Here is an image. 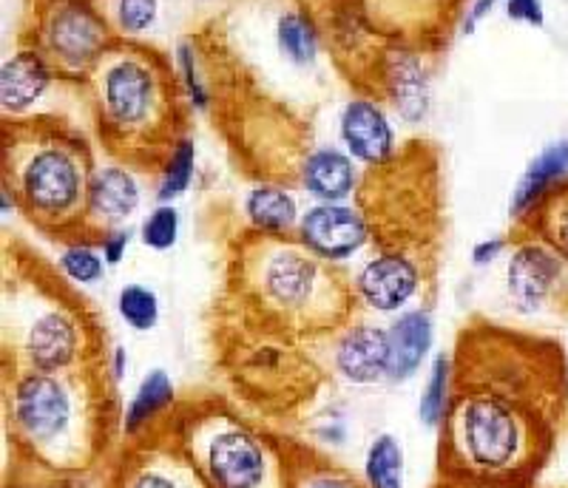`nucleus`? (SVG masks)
Instances as JSON below:
<instances>
[{
  "instance_id": "25",
  "label": "nucleus",
  "mask_w": 568,
  "mask_h": 488,
  "mask_svg": "<svg viewBox=\"0 0 568 488\" xmlns=\"http://www.w3.org/2000/svg\"><path fill=\"white\" fill-rule=\"evenodd\" d=\"M511 227L535 233L568 256V180H562L524 222H515Z\"/></svg>"
},
{
  "instance_id": "29",
  "label": "nucleus",
  "mask_w": 568,
  "mask_h": 488,
  "mask_svg": "<svg viewBox=\"0 0 568 488\" xmlns=\"http://www.w3.org/2000/svg\"><path fill=\"white\" fill-rule=\"evenodd\" d=\"M194 165H196V145L191 136L180 142L171 154V160L165 162L160 174V185H156V202L160 205H174V200H180L182 193L187 191L191 180H194Z\"/></svg>"
},
{
  "instance_id": "33",
  "label": "nucleus",
  "mask_w": 568,
  "mask_h": 488,
  "mask_svg": "<svg viewBox=\"0 0 568 488\" xmlns=\"http://www.w3.org/2000/svg\"><path fill=\"white\" fill-rule=\"evenodd\" d=\"M302 488H367V482L349 475L347 469H342L336 462L311 455L307 469H304Z\"/></svg>"
},
{
  "instance_id": "9",
  "label": "nucleus",
  "mask_w": 568,
  "mask_h": 488,
  "mask_svg": "<svg viewBox=\"0 0 568 488\" xmlns=\"http://www.w3.org/2000/svg\"><path fill=\"white\" fill-rule=\"evenodd\" d=\"M114 40L91 0H32L20 29V45L34 49L65 85L78 89Z\"/></svg>"
},
{
  "instance_id": "23",
  "label": "nucleus",
  "mask_w": 568,
  "mask_h": 488,
  "mask_svg": "<svg viewBox=\"0 0 568 488\" xmlns=\"http://www.w3.org/2000/svg\"><path fill=\"white\" fill-rule=\"evenodd\" d=\"M304 191L322 202H344L358 187L353 156L329 145H318L302 171Z\"/></svg>"
},
{
  "instance_id": "27",
  "label": "nucleus",
  "mask_w": 568,
  "mask_h": 488,
  "mask_svg": "<svg viewBox=\"0 0 568 488\" xmlns=\"http://www.w3.org/2000/svg\"><path fill=\"white\" fill-rule=\"evenodd\" d=\"M367 488H404V449L393 435H378L364 457Z\"/></svg>"
},
{
  "instance_id": "37",
  "label": "nucleus",
  "mask_w": 568,
  "mask_h": 488,
  "mask_svg": "<svg viewBox=\"0 0 568 488\" xmlns=\"http://www.w3.org/2000/svg\"><path fill=\"white\" fill-rule=\"evenodd\" d=\"M433 488H535V486H475V482H444V480H438Z\"/></svg>"
},
{
  "instance_id": "15",
  "label": "nucleus",
  "mask_w": 568,
  "mask_h": 488,
  "mask_svg": "<svg viewBox=\"0 0 568 488\" xmlns=\"http://www.w3.org/2000/svg\"><path fill=\"white\" fill-rule=\"evenodd\" d=\"M296 238L327 262L353 256L369 242L367 222L358 207L344 202H318L298 218Z\"/></svg>"
},
{
  "instance_id": "18",
  "label": "nucleus",
  "mask_w": 568,
  "mask_h": 488,
  "mask_svg": "<svg viewBox=\"0 0 568 488\" xmlns=\"http://www.w3.org/2000/svg\"><path fill=\"white\" fill-rule=\"evenodd\" d=\"M342 140L347 154L367 167L384 165L398 154L393 125H389L382 103H375L369 96H355L344 105Z\"/></svg>"
},
{
  "instance_id": "35",
  "label": "nucleus",
  "mask_w": 568,
  "mask_h": 488,
  "mask_svg": "<svg viewBox=\"0 0 568 488\" xmlns=\"http://www.w3.org/2000/svg\"><path fill=\"white\" fill-rule=\"evenodd\" d=\"M129 242H131V233L125 231H114L100 242V253H103L105 264H120L125 258V251H129Z\"/></svg>"
},
{
  "instance_id": "24",
  "label": "nucleus",
  "mask_w": 568,
  "mask_h": 488,
  "mask_svg": "<svg viewBox=\"0 0 568 488\" xmlns=\"http://www.w3.org/2000/svg\"><path fill=\"white\" fill-rule=\"evenodd\" d=\"M247 227L271 236H293L298 227L296 200L282 185H256L245 200Z\"/></svg>"
},
{
  "instance_id": "2",
  "label": "nucleus",
  "mask_w": 568,
  "mask_h": 488,
  "mask_svg": "<svg viewBox=\"0 0 568 488\" xmlns=\"http://www.w3.org/2000/svg\"><path fill=\"white\" fill-rule=\"evenodd\" d=\"M220 315H231L236 344L296 349L322 344L353 327L358 293L336 264L293 236L253 227L236 233L227 253Z\"/></svg>"
},
{
  "instance_id": "11",
  "label": "nucleus",
  "mask_w": 568,
  "mask_h": 488,
  "mask_svg": "<svg viewBox=\"0 0 568 488\" xmlns=\"http://www.w3.org/2000/svg\"><path fill=\"white\" fill-rule=\"evenodd\" d=\"M375 38L440 54L466 18V0H347Z\"/></svg>"
},
{
  "instance_id": "7",
  "label": "nucleus",
  "mask_w": 568,
  "mask_h": 488,
  "mask_svg": "<svg viewBox=\"0 0 568 488\" xmlns=\"http://www.w3.org/2000/svg\"><path fill=\"white\" fill-rule=\"evenodd\" d=\"M169 426L211 488H302L311 451L222 398L182 400Z\"/></svg>"
},
{
  "instance_id": "17",
  "label": "nucleus",
  "mask_w": 568,
  "mask_h": 488,
  "mask_svg": "<svg viewBox=\"0 0 568 488\" xmlns=\"http://www.w3.org/2000/svg\"><path fill=\"white\" fill-rule=\"evenodd\" d=\"M54 83H63L34 49L18 45V52L0 69V111L3 120L32 116L34 105Z\"/></svg>"
},
{
  "instance_id": "22",
  "label": "nucleus",
  "mask_w": 568,
  "mask_h": 488,
  "mask_svg": "<svg viewBox=\"0 0 568 488\" xmlns=\"http://www.w3.org/2000/svg\"><path fill=\"white\" fill-rule=\"evenodd\" d=\"M389 333V378L393 384H404L413 378L424 364L426 353L433 347V322L426 309L404 313Z\"/></svg>"
},
{
  "instance_id": "8",
  "label": "nucleus",
  "mask_w": 568,
  "mask_h": 488,
  "mask_svg": "<svg viewBox=\"0 0 568 488\" xmlns=\"http://www.w3.org/2000/svg\"><path fill=\"white\" fill-rule=\"evenodd\" d=\"M355 202L378 253H400L438 267L444 233L440 154L433 142L413 140L384 165L367 167Z\"/></svg>"
},
{
  "instance_id": "20",
  "label": "nucleus",
  "mask_w": 568,
  "mask_h": 488,
  "mask_svg": "<svg viewBox=\"0 0 568 488\" xmlns=\"http://www.w3.org/2000/svg\"><path fill=\"white\" fill-rule=\"evenodd\" d=\"M176 409L174 380L165 369H151L136 386L134 398L123 411V440H136L142 435L162 429Z\"/></svg>"
},
{
  "instance_id": "30",
  "label": "nucleus",
  "mask_w": 568,
  "mask_h": 488,
  "mask_svg": "<svg viewBox=\"0 0 568 488\" xmlns=\"http://www.w3.org/2000/svg\"><path fill=\"white\" fill-rule=\"evenodd\" d=\"M116 309L123 315V322L136 333H149L160 322V302L156 293L145 284H125L116 296Z\"/></svg>"
},
{
  "instance_id": "5",
  "label": "nucleus",
  "mask_w": 568,
  "mask_h": 488,
  "mask_svg": "<svg viewBox=\"0 0 568 488\" xmlns=\"http://www.w3.org/2000/svg\"><path fill=\"white\" fill-rule=\"evenodd\" d=\"M3 375L69 373L109 360L105 324L58 264L23 242L3 253Z\"/></svg>"
},
{
  "instance_id": "16",
  "label": "nucleus",
  "mask_w": 568,
  "mask_h": 488,
  "mask_svg": "<svg viewBox=\"0 0 568 488\" xmlns=\"http://www.w3.org/2000/svg\"><path fill=\"white\" fill-rule=\"evenodd\" d=\"M329 364L347 384H382L389 378V333L375 324H353L329 344Z\"/></svg>"
},
{
  "instance_id": "28",
  "label": "nucleus",
  "mask_w": 568,
  "mask_h": 488,
  "mask_svg": "<svg viewBox=\"0 0 568 488\" xmlns=\"http://www.w3.org/2000/svg\"><path fill=\"white\" fill-rule=\"evenodd\" d=\"M449 393H453V358L440 353L435 355L433 369H429V378H426L424 395H420L418 404V418L426 429H438L444 424Z\"/></svg>"
},
{
  "instance_id": "19",
  "label": "nucleus",
  "mask_w": 568,
  "mask_h": 488,
  "mask_svg": "<svg viewBox=\"0 0 568 488\" xmlns=\"http://www.w3.org/2000/svg\"><path fill=\"white\" fill-rule=\"evenodd\" d=\"M562 180H568V136L549 142L535 160L526 165V171L517 180L509 200L511 225L524 222L537 205H540Z\"/></svg>"
},
{
  "instance_id": "36",
  "label": "nucleus",
  "mask_w": 568,
  "mask_h": 488,
  "mask_svg": "<svg viewBox=\"0 0 568 488\" xmlns=\"http://www.w3.org/2000/svg\"><path fill=\"white\" fill-rule=\"evenodd\" d=\"M506 251H509V236L486 238V242H478L475 247H471V264L484 267V264H491L497 256H500V253H506Z\"/></svg>"
},
{
  "instance_id": "10",
  "label": "nucleus",
  "mask_w": 568,
  "mask_h": 488,
  "mask_svg": "<svg viewBox=\"0 0 568 488\" xmlns=\"http://www.w3.org/2000/svg\"><path fill=\"white\" fill-rule=\"evenodd\" d=\"M506 293L520 315L568 318V256L529 231H509Z\"/></svg>"
},
{
  "instance_id": "3",
  "label": "nucleus",
  "mask_w": 568,
  "mask_h": 488,
  "mask_svg": "<svg viewBox=\"0 0 568 488\" xmlns=\"http://www.w3.org/2000/svg\"><path fill=\"white\" fill-rule=\"evenodd\" d=\"M3 418L18 462L54 477L94 471L123 435L109 360L69 373L3 375Z\"/></svg>"
},
{
  "instance_id": "32",
  "label": "nucleus",
  "mask_w": 568,
  "mask_h": 488,
  "mask_svg": "<svg viewBox=\"0 0 568 488\" xmlns=\"http://www.w3.org/2000/svg\"><path fill=\"white\" fill-rule=\"evenodd\" d=\"M140 238L145 247L162 253L171 251L180 238V213H176L174 205H156L154 211L149 213V218L142 222Z\"/></svg>"
},
{
  "instance_id": "4",
  "label": "nucleus",
  "mask_w": 568,
  "mask_h": 488,
  "mask_svg": "<svg viewBox=\"0 0 568 488\" xmlns=\"http://www.w3.org/2000/svg\"><path fill=\"white\" fill-rule=\"evenodd\" d=\"M80 91L111 162L160 176L187 136L191 111L169 54L142 40H114Z\"/></svg>"
},
{
  "instance_id": "31",
  "label": "nucleus",
  "mask_w": 568,
  "mask_h": 488,
  "mask_svg": "<svg viewBox=\"0 0 568 488\" xmlns=\"http://www.w3.org/2000/svg\"><path fill=\"white\" fill-rule=\"evenodd\" d=\"M98 251L100 247H89V244H71L60 253L58 267L69 282L80 284V287L100 282L105 273V258Z\"/></svg>"
},
{
  "instance_id": "12",
  "label": "nucleus",
  "mask_w": 568,
  "mask_h": 488,
  "mask_svg": "<svg viewBox=\"0 0 568 488\" xmlns=\"http://www.w3.org/2000/svg\"><path fill=\"white\" fill-rule=\"evenodd\" d=\"M169 424L136 440H123L103 488H211L180 449Z\"/></svg>"
},
{
  "instance_id": "14",
  "label": "nucleus",
  "mask_w": 568,
  "mask_h": 488,
  "mask_svg": "<svg viewBox=\"0 0 568 488\" xmlns=\"http://www.w3.org/2000/svg\"><path fill=\"white\" fill-rule=\"evenodd\" d=\"M140 207V185L131 167L103 165L94 171L89 187V211H85V244L100 247L109 233L123 231V225Z\"/></svg>"
},
{
  "instance_id": "26",
  "label": "nucleus",
  "mask_w": 568,
  "mask_h": 488,
  "mask_svg": "<svg viewBox=\"0 0 568 488\" xmlns=\"http://www.w3.org/2000/svg\"><path fill=\"white\" fill-rule=\"evenodd\" d=\"M116 40H140L160 14V0H91Z\"/></svg>"
},
{
  "instance_id": "34",
  "label": "nucleus",
  "mask_w": 568,
  "mask_h": 488,
  "mask_svg": "<svg viewBox=\"0 0 568 488\" xmlns=\"http://www.w3.org/2000/svg\"><path fill=\"white\" fill-rule=\"evenodd\" d=\"M506 18L542 29L546 27V7H542V0H506Z\"/></svg>"
},
{
  "instance_id": "13",
  "label": "nucleus",
  "mask_w": 568,
  "mask_h": 488,
  "mask_svg": "<svg viewBox=\"0 0 568 488\" xmlns=\"http://www.w3.org/2000/svg\"><path fill=\"white\" fill-rule=\"evenodd\" d=\"M435 271L438 267L415 256L378 253L355 278V293H358V302L367 304L375 313H395L407 307L426 287V282H433Z\"/></svg>"
},
{
  "instance_id": "1",
  "label": "nucleus",
  "mask_w": 568,
  "mask_h": 488,
  "mask_svg": "<svg viewBox=\"0 0 568 488\" xmlns=\"http://www.w3.org/2000/svg\"><path fill=\"white\" fill-rule=\"evenodd\" d=\"M438 480L535 486L568 429V355L549 335L471 315L453 347Z\"/></svg>"
},
{
  "instance_id": "6",
  "label": "nucleus",
  "mask_w": 568,
  "mask_h": 488,
  "mask_svg": "<svg viewBox=\"0 0 568 488\" xmlns=\"http://www.w3.org/2000/svg\"><path fill=\"white\" fill-rule=\"evenodd\" d=\"M94 171L98 165L89 140L63 116L32 114L23 120H3V196H9L43 236L65 247L85 244V211Z\"/></svg>"
},
{
  "instance_id": "21",
  "label": "nucleus",
  "mask_w": 568,
  "mask_h": 488,
  "mask_svg": "<svg viewBox=\"0 0 568 488\" xmlns=\"http://www.w3.org/2000/svg\"><path fill=\"white\" fill-rule=\"evenodd\" d=\"M273 38H276V49L287 65L293 69L316 65L318 52H322V23L304 0H291L278 12Z\"/></svg>"
}]
</instances>
